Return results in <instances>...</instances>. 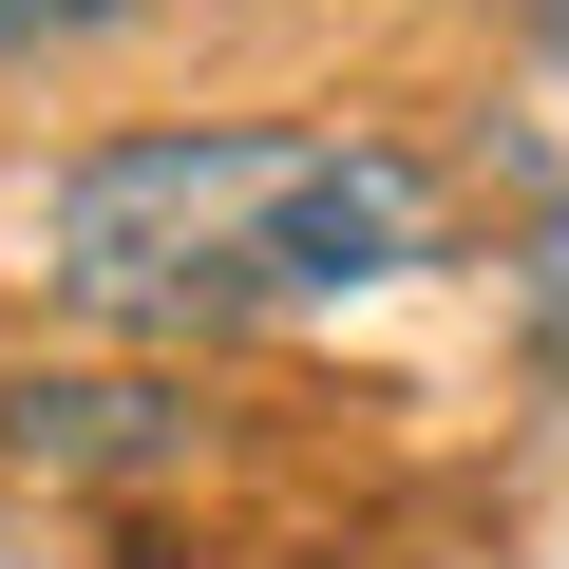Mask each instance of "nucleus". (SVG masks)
<instances>
[{"instance_id":"1","label":"nucleus","mask_w":569,"mask_h":569,"mask_svg":"<svg viewBox=\"0 0 569 569\" xmlns=\"http://www.w3.org/2000/svg\"><path fill=\"white\" fill-rule=\"evenodd\" d=\"M456 247L437 171L399 133H266V114H190V133H96L39 190V284L96 342H209V323H284V305H361Z\"/></svg>"},{"instance_id":"2","label":"nucleus","mask_w":569,"mask_h":569,"mask_svg":"<svg viewBox=\"0 0 569 569\" xmlns=\"http://www.w3.org/2000/svg\"><path fill=\"white\" fill-rule=\"evenodd\" d=\"M190 380L171 361H20L0 380V475H39V493H152L190 475Z\"/></svg>"},{"instance_id":"3","label":"nucleus","mask_w":569,"mask_h":569,"mask_svg":"<svg viewBox=\"0 0 569 569\" xmlns=\"http://www.w3.org/2000/svg\"><path fill=\"white\" fill-rule=\"evenodd\" d=\"M133 0H0V58H58V39H114Z\"/></svg>"},{"instance_id":"4","label":"nucleus","mask_w":569,"mask_h":569,"mask_svg":"<svg viewBox=\"0 0 569 569\" xmlns=\"http://www.w3.org/2000/svg\"><path fill=\"white\" fill-rule=\"evenodd\" d=\"M531 58H569V0H531Z\"/></svg>"}]
</instances>
